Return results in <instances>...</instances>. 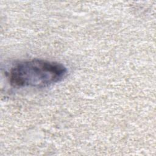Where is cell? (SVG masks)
<instances>
[{
  "instance_id": "1",
  "label": "cell",
  "mask_w": 156,
  "mask_h": 156,
  "mask_svg": "<svg viewBox=\"0 0 156 156\" xmlns=\"http://www.w3.org/2000/svg\"><path fill=\"white\" fill-rule=\"evenodd\" d=\"M67 72L66 68L60 63L32 59L13 66L9 78L14 87L43 88L60 82L66 77Z\"/></svg>"
}]
</instances>
